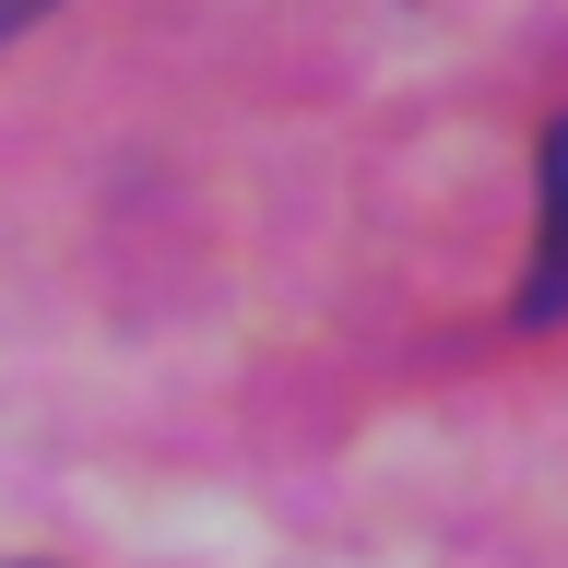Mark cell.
Masks as SVG:
<instances>
[{
	"instance_id": "1",
	"label": "cell",
	"mask_w": 568,
	"mask_h": 568,
	"mask_svg": "<svg viewBox=\"0 0 568 568\" xmlns=\"http://www.w3.org/2000/svg\"><path fill=\"white\" fill-rule=\"evenodd\" d=\"M521 320L557 332L568 320V119L545 131V225H532V284H521Z\"/></svg>"
},
{
	"instance_id": "2",
	"label": "cell",
	"mask_w": 568,
	"mask_h": 568,
	"mask_svg": "<svg viewBox=\"0 0 568 568\" xmlns=\"http://www.w3.org/2000/svg\"><path fill=\"white\" fill-rule=\"evenodd\" d=\"M36 12H48V0H0V36H24V24H36Z\"/></svg>"
}]
</instances>
